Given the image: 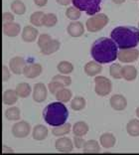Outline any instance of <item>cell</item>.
<instances>
[{
    "label": "cell",
    "mask_w": 139,
    "mask_h": 155,
    "mask_svg": "<svg viewBox=\"0 0 139 155\" xmlns=\"http://www.w3.org/2000/svg\"><path fill=\"white\" fill-rule=\"evenodd\" d=\"M72 129L73 127L71 123H65V124H63V125L56 126V127L53 128L52 133H53V135H55L57 137H62V136L69 134Z\"/></svg>",
    "instance_id": "cell-26"
},
{
    "label": "cell",
    "mask_w": 139,
    "mask_h": 155,
    "mask_svg": "<svg viewBox=\"0 0 139 155\" xmlns=\"http://www.w3.org/2000/svg\"><path fill=\"white\" fill-rule=\"evenodd\" d=\"M101 64H99L97 61H91L84 66V72L88 77H97L98 74L101 73Z\"/></svg>",
    "instance_id": "cell-16"
},
{
    "label": "cell",
    "mask_w": 139,
    "mask_h": 155,
    "mask_svg": "<svg viewBox=\"0 0 139 155\" xmlns=\"http://www.w3.org/2000/svg\"><path fill=\"white\" fill-rule=\"evenodd\" d=\"M48 133L49 130L45 125L38 124L35 126L33 131H32V137H33V139L37 140V141H42V140L47 138Z\"/></svg>",
    "instance_id": "cell-19"
},
{
    "label": "cell",
    "mask_w": 139,
    "mask_h": 155,
    "mask_svg": "<svg viewBox=\"0 0 139 155\" xmlns=\"http://www.w3.org/2000/svg\"><path fill=\"white\" fill-rule=\"evenodd\" d=\"M51 40H52V38L48 34H42V35H40V36H39V39H38V46H39V48H40V49L44 48L45 46L47 45Z\"/></svg>",
    "instance_id": "cell-39"
},
{
    "label": "cell",
    "mask_w": 139,
    "mask_h": 155,
    "mask_svg": "<svg viewBox=\"0 0 139 155\" xmlns=\"http://www.w3.org/2000/svg\"><path fill=\"white\" fill-rule=\"evenodd\" d=\"M14 18H15V17H14L12 13H10V12H3L2 13V23L3 24L13 22Z\"/></svg>",
    "instance_id": "cell-41"
},
{
    "label": "cell",
    "mask_w": 139,
    "mask_h": 155,
    "mask_svg": "<svg viewBox=\"0 0 139 155\" xmlns=\"http://www.w3.org/2000/svg\"><path fill=\"white\" fill-rule=\"evenodd\" d=\"M81 10L76 8L74 6H71L67 9L66 11V16L72 21H77L81 17Z\"/></svg>",
    "instance_id": "cell-36"
},
{
    "label": "cell",
    "mask_w": 139,
    "mask_h": 155,
    "mask_svg": "<svg viewBox=\"0 0 139 155\" xmlns=\"http://www.w3.org/2000/svg\"><path fill=\"white\" fill-rule=\"evenodd\" d=\"M56 97V100L58 101H61V103H69V101L72 100V97H73V93L72 91L67 89V87H63V89H61L58 93L55 94Z\"/></svg>",
    "instance_id": "cell-24"
},
{
    "label": "cell",
    "mask_w": 139,
    "mask_h": 155,
    "mask_svg": "<svg viewBox=\"0 0 139 155\" xmlns=\"http://www.w3.org/2000/svg\"><path fill=\"white\" fill-rule=\"evenodd\" d=\"M26 67V61L22 57H13L9 61V69L15 75H21L24 72V68Z\"/></svg>",
    "instance_id": "cell-11"
},
{
    "label": "cell",
    "mask_w": 139,
    "mask_h": 155,
    "mask_svg": "<svg viewBox=\"0 0 139 155\" xmlns=\"http://www.w3.org/2000/svg\"><path fill=\"white\" fill-rule=\"evenodd\" d=\"M43 68L38 63H33V64H28L24 68L23 75L28 78V79H35L42 74Z\"/></svg>",
    "instance_id": "cell-13"
},
{
    "label": "cell",
    "mask_w": 139,
    "mask_h": 155,
    "mask_svg": "<svg viewBox=\"0 0 139 155\" xmlns=\"http://www.w3.org/2000/svg\"><path fill=\"white\" fill-rule=\"evenodd\" d=\"M74 143L72 141V139L69 137H60L59 139L56 140L55 142V147L59 152L62 153H70L72 152V150L74 148Z\"/></svg>",
    "instance_id": "cell-10"
},
{
    "label": "cell",
    "mask_w": 139,
    "mask_h": 155,
    "mask_svg": "<svg viewBox=\"0 0 139 155\" xmlns=\"http://www.w3.org/2000/svg\"><path fill=\"white\" fill-rule=\"evenodd\" d=\"M61 47V43L60 41L56 40V39H52L49 43L45 46L44 48L40 49L41 53L44 55H51V54H54L57 51H59V49Z\"/></svg>",
    "instance_id": "cell-22"
},
{
    "label": "cell",
    "mask_w": 139,
    "mask_h": 155,
    "mask_svg": "<svg viewBox=\"0 0 139 155\" xmlns=\"http://www.w3.org/2000/svg\"><path fill=\"white\" fill-rule=\"evenodd\" d=\"M18 97H19L16 93V90H7L3 94V104L6 105H13L17 103Z\"/></svg>",
    "instance_id": "cell-23"
},
{
    "label": "cell",
    "mask_w": 139,
    "mask_h": 155,
    "mask_svg": "<svg viewBox=\"0 0 139 155\" xmlns=\"http://www.w3.org/2000/svg\"><path fill=\"white\" fill-rule=\"evenodd\" d=\"M48 96V89L44 84L38 83L34 86L33 91H32V97L33 101L38 104H41L46 101Z\"/></svg>",
    "instance_id": "cell-9"
},
{
    "label": "cell",
    "mask_w": 139,
    "mask_h": 155,
    "mask_svg": "<svg viewBox=\"0 0 139 155\" xmlns=\"http://www.w3.org/2000/svg\"><path fill=\"white\" fill-rule=\"evenodd\" d=\"M109 104L111 108H113L116 111H121L124 110L127 107V100L125 97L122 94H114L110 97Z\"/></svg>",
    "instance_id": "cell-12"
},
{
    "label": "cell",
    "mask_w": 139,
    "mask_h": 155,
    "mask_svg": "<svg viewBox=\"0 0 139 155\" xmlns=\"http://www.w3.org/2000/svg\"><path fill=\"white\" fill-rule=\"evenodd\" d=\"M52 80L57 81V82L63 84L65 87H69V86H71V84H72V79H71L68 75H62V74L54 76Z\"/></svg>",
    "instance_id": "cell-37"
},
{
    "label": "cell",
    "mask_w": 139,
    "mask_h": 155,
    "mask_svg": "<svg viewBox=\"0 0 139 155\" xmlns=\"http://www.w3.org/2000/svg\"><path fill=\"white\" fill-rule=\"evenodd\" d=\"M138 58H139V51L136 48L120 50L118 52V55H117V59H118L121 63H125V64L137 61Z\"/></svg>",
    "instance_id": "cell-8"
},
{
    "label": "cell",
    "mask_w": 139,
    "mask_h": 155,
    "mask_svg": "<svg viewBox=\"0 0 139 155\" xmlns=\"http://www.w3.org/2000/svg\"><path fill=\"white\" fill-rule=\"evenodd\" d=\"M43 117L47 124L56 127L65 124L69 117V111L64 103L55 101L45 107L43 111Z\"/></svg>",
    "instance_id": "cell-3"
},
{
    "label": "cell",
    "mask_w": 139,
    "mask_h": 155,
    "mask_svg": "<svg viewBox=\"0 0 139 155\" xmlns=\"http://www.w3.org/2000/svg\"><path fill=\"white\" fill-rule=\"evenodd\" d=\"M126 0H112L113 3H115V4H122V3L125 2Z\"/></svg>",
    "instance_id": "cell-45"
},
{
    "label": "cell",
    "mask_w": 139,
    "mask_h": 155,
    "mask_svg": "<svg viewBox=\"0 0 139 155\" xmlns=\"http://www.w3.org/2000/svg\"><path fill=\"white\" fill-rule=\"evenodd\" d=\"M21 112L20 110L16 107H11L5 110V117L10 121H16L20 119Z\"/></svg>",
    "instance_id": "cell-29"
},
{
    "label": "cell",
    "mask_w": 139,
    "mask_h": 155,
    "mask_svg": "<svg viewBox=\"0 0 139 155\" xmlns=\"http://www.w3.org/2000/svg\"><path fill=\"white\" fill-rule=\"evenodd\" d=\"M109 74L113 79L119 80L122 78V67L119 64H111L109 67Z\"/></svg>",
    "instance_id": "cell-34"
},
{
    "label": "cell",
    "mask_w": 139,
    "mask_h": 155,
    "mask_svg": "<svg viewBox=\"0 0 139 155\" xmlns=\"http://www.w3.org/2000/svg\"><path fill=\"white\" fill-rule=\"evenodd\" d=\"M112 84L111 81L103 76L94 78V91L99 97H105L111 93Z\"/></svg>",
    "instance_id": "cell-6"
},
{
    "label": "cell",
    "mask_w": 139,
    "mask_h": 155,
    "mask_svg": "<svg viewBox=\"0 0 139 155\" xmlns=\"http://www.w3.org/2000/svg\"><path fill=\"white\" fill-rule=\"evenodd\" d=\"M126 131L130 136H139V119H131L126 124Z\"/></svg>",
    "instance_id": "cell-27"
},
{
    "label": "cell",
    "mask_w": 139,
    "mask_h": 155,
    "mask_svg": "<svg viewBox=\"0 0 139 155\" xmlns=\"http://www.w3.org/2000/svg\"><path fill=\"white\" fill-rule=\"evenodd\" d=\"M90 127L88 123L84 121H78L73 126V133L74 136H84L88 134Z\"/></svg>",
    "instance_id": "cell-21"
},
{
    "label": "cell",
    "mask_w": 139,
    "mask_h": 155,
    "mask_svg": "<svg viewBox=\"0 0 139 155\" xmlns=\"http://www.w3.org/2000/svg\"><path fill=\"white\" fill-rule=\"evenodd\" d=\"M108 16L103 13H98L95 15L90 17L87 22H85V26L87 29L91 33L98 32V31L102 30L106 25L108 24Z\"/></svg>",
    "instance_id": "cell-5"
},
{
    "label": "cell",
    "mask_w": 139,
    "mask_h": 155,
    "mask_svg": "<svg viewBox=\"0 0 139 155\" xmlns=\"http://www.w3.org/2000/svg\"><path fill=\"white\" fill-rule=\"evenodd\" d=\"M97 140H88V141L85 142L84 146V153H99L101 151V146Z\"/></svg>",
    "instance_id": "cell-28"
},
{
    "label": "cell",
    "mask_w": 139,
    "mask_h": 155,
    "mask_svg": "<svg viewBox=\"0 0 139 155\" xmlns=\"http://www.w3.org/2000/svg\"><path fill=\"white\" fill-rule=\"evenodd\" d=\"M67 32L69 33L70 36L74 38L81 37V35L84 33V27L83 23L79 22V21H72L67 27Z\"/></svg>",
    "instance_id": "cell-14"
},
{
    "label": "cell",
    "mask_w": 139,
    "mask_h": 155,
    "mask_svg": "<svg viewBox=\"0 0 139 155\" xmlns=\"http://www.w3.org/2000/svg\"><path fill=\"white\" fill-rule=\"evenodd\" d=\"M57 69H58L59 73L62 74V75H69V74L74 72V66L69 61L60 62L58 66H57Z\"/></svg>",
    "instance_id": "cell-31"
},
{
    "label": "cell",
    "mask_w": 139,
    "mask_h": 155,
    "mask_svg": "<svg viewBox=\"0 0 139 155\" xmlns=\"http://www.w3.org/2000/svg\"><path fill=\"white\" fill-rule=\"evenodd\" d=\"M136 115H137V117L139 118V107L136 108Z\"/></svg>",
    "instance_id": "cell-46"
},
{
    "label": "cell",
    "mask_w": 139,
    "mask_h": 155,
    "mask_svg": "<svg viewBox=\"0 0 139 155\" xmlns=\"http://www.w3.org/2000/svg\"><path fill=\"white\" fill-rule=\"evenodd\" d=\"M10 78V71L6 66L2 67V81L3 82H7Z\"/></svg>",
    "instance_id": "cell-42"
},
{
    "label": "cell",
    "mask_w": 139,
    "mask_h": 155,
    "mask_svg": "<svg viewBox=\"0 0 139 155\" xmlns=\"http://www.w3.org/2000/svg\"><path fill=\"white\" fill-rule=\"evenodd\" d=\"M138 28H139V23H138Z\"/></svg>",
    "instance_id": "cell-47"
},
{
    "label": "cell",
    "mask_w": 139,
    "mask_h": 155,
    "mask_svg": "<svg viewBox=\"0 0 139 155\" xmlns=\"http://www.w3.org/2000/svg\"><path fill=\"white\" fill-rule=\"evenodd\" d=\"M87 104V101L83 97H76L71 101V108L74 111H80L84 110Z\"/></svg>",
    "instance_id": "cell-30"
},
{
    "label": "cell",
    "mask_w": 139,
    "mask_h": 155,
    "mask_svg": "<svg viewBox=\"0 0 139 155\" xmlns=\"http://www.w3.org/2000/svg\"><path fill=\"white\" fill-rule=\"evenodd\" d=\"M99 143H101V145L103 147V148L109 149V148H112V147L115 145L116 138L112 133L105 132V133H103V134H101V137H99Z\"/></svg>",
    "instance_id": "cell-18"
},
{
    "label": "cell",
    "mask_w": 139,
    "mask_h": 155,
    "mask_svg": "<svg viewBox=\"0 0 139 155\" xmlns=\"http://www.w3.org/2000/svg\"><path fill=\"white\" fill-rule=\"evenodd\" d=\"M85 142H87V141H85V140L83 138V136H74V145L76 148H78V149L84 148Z\"/></svg>",
    "instance_id": "cell-40"
},
{
    "label": "cell",
    "mask_w": 139,
    "mask_h": 155,
    "mask_svg": "<svg viewBox=\"0 0 139 155\" xmlns=\"http://www.w3.org/2000/svg\"><path fill=\"white\" fill-rule=\"evenodd\" d=\"M122 78L125 81L131 82L137 78V69L132 65H125L122 67Z\"/></svg>",
    "instance_id": "cell-20"
},
{
    "label": "cell",
    "mask_w": 139,
    "mask_h": 155,
    "mask_svg": "<svg viewBox=\"0 0 139 155\" xmlns=\"http://www.w3.org/2000/svg\"><path fill=\"white\" fill-rule=\"evenodd\" d=\"M12 134L16 138H25L30 134L31 132V125L28 122L21 120L16 122L12 126Z\"/></svg>",
    "instance_id": "cell-7"
},
{
    "label": "cell",
    "mask_w": 139,
    "mask_h": 155,
    "mask_svg": "<svg viewBox=\"0 0 139 155\" xmlns=\"http://www.w3.org/2000/svg\"><path fill=\"white\" fill-rule=\"evenodd\" d=\"M11 10L16 15H23L26 12V6L21 0H14L11 3Z\"/></svg>",
    "instance_id": "cell-32"
},
{
    "label": "cell",
    "mask_w": 139,
    "mask_h": 155,
    "mask_svg": "<svg viewBox=\"0 0 139 155\" xmlns=\"http://www.w3.org/2000/svg\"><path fill=\"white\" fill-rule=\"evenodd\" d=\"M38 30L35 28L34 26L28 25L25 26L22 30V39L24 42H27V43H31V42H34L38 37Z\"/></svg>",
    "instance_id": "cell-15"
},
{
    "label": "cell",
    "mask_w": 139,
    "mask_h": 155,
    "mask_svg": "<svg viewBox=\"0 0 139 155\" xmlns=\"http://www.w3.org/2000/svg\"><path fill=\"white\" fill-rule=\"evenodd\" d=\"M57 3L60 5L66 6V5H69L70 3H73V0H57Z\"/></svg>",
    "instance_id": "cell-44"
},
{
    "label": "cell",
    "mask_w": 139,
    "mask_h": 155,
    "mask_svg": "<svg viewBox=\"0 0 139 155\" xmlns=\"http://www.w3.org/2000/svg\"><path fill=\"white\" fill-rule=\"evenodd\" d=\"M63 87H65V86H64L63 84L57 82V81H53V80H52V82L48 84V89L50 91V93L53 94H56L61 89H63Z\"/></svg>",
    "instance_id": "cell-38"
},
{
    "label": "cell",
    "mask_w": 139,
    "mask_h": 155,
    "mask_svg": "<svg viewBox=\"0 0 139 155\" xmlns=\"http://www.w3.org/2000/svg\"><path fill=\"white\" fill-rule=\"evenodd\" d=\"M57 22H58V17L54 13H48L45 14L44 20H43V25L46 27H54Z\"/></svg>",
    "instance_id": "cell-35"
},
{
    "label": "cell",
    "mask_w": 139,
    "mask_h": 155,
    "mask_svg": "<svg viewBox=\"0 0 139 155\" xmlns=\"http://www.w3.org/2000/svg\"><path fill=\"white\" fill-rule=\"evenodd\" d=\"M45 13L42 11H36L30 16V22L33 26L40 27L43 25V20H44Z\"/></svg>",
    "instance_id": "cell-33"
},
{
    "label": "cell",
    "mask_w": 139,
    "mask_h": 155,
    "mask_svg": "<svg viewBox=\"0 0 139 155\" xmlns=\"http://www.w3.org/2000/svg\"><path fill=\"white\" fill-rule=\"evenodd\" d=\"M34 3L39 7H44L48 3V0H34Z\"/></svg>",
    "instance_id": "cell-43"
},
{
    "label": "cell",
    "mask_w": 139,
    "mask_h": 155,
    "mask_svg": "<svg viewBox=\"0 0 139 155\" xmlns=\"http://www.w3.org/2000/svg\"><path fill=\"white\" fill-rule=\"evenodd\" d=\"M21 32L20 24L15 22H10L3 24V33L8 37H16Z\"/></svg>",
    "instance_id": "cell-17"
},
{
    "label": "cell",
    "mask_w": 139,
    "mask_h": 155,
    "mask_svg": "<svg viewBox=\"0 0 139 155\" xmlns=\"http://www.w3.org/2000/svg\"><path fill=\"white\" fill-rule=\"evenodd\" d=\"M91 54L94 61L99 64H108L117 59L118 47L111 38L101 37L94 42Z\"/></svg>",
    "instance_id": "cell-1"
},
{
    "label": "cell",
    "mask_w": 139,
    "mask_h": 155,
    "mask_svg": "<svg viewBox=\"0 0 139 155\" xmlns=\"http://www.w3.org/2000/svg\"><path fill=\"white\" fill-rule=\"evenodd\" d=\"M110 38L120 50L135 48L139 44V28L132 26L116 27L110 33Z\"/></svg>",
    "instance_id": "cell-2"
},
{
    "label": "cell",
    "mask_w": 139,
    "mask_h": 155,
    "mask_svg": "<svg viewBox=\"0 0 139 155\" xmlns=\"http://www.w3.org/2000/svg\"><path fill=\"white\" fill-rule=\"evenodd\" d=\"M101 0H73L74 6L88 16H94L101 11Z\"/></svg>",
    "instance_id": "cell-4"
},
{
    "label": "cell",
    "mask_w": 139,
    "mask_h": 155,
    "mask_svg": "<svg viewBox=\"0 0 139 155\" xmlns=\"http://www.w3.org/2000/svg\"><path fill=\"white\" fill-rule=\"evenodd\" d=\"M16 93L18 94V97L21 98H26L31 94L32 93V87L29 84L27 83H21L18 84L16 87Z\"/></svg>",
    "instance_id": "cell-25"
}]
</instances>
